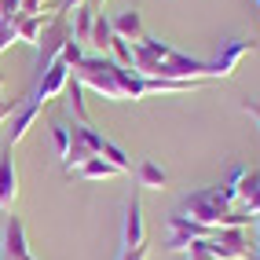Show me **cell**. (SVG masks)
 <instances>
[{
    "label": "cell",
    "instance_id": "6da1fadb",
    "mask_svg": "<svg viewBox=\"0 0 260 260\" xmlns=\"http://www.w3.org/2000/svg\"><path fill=\"white\" fill-rule=\"evenodd\" d=\"M235 202H238V190L231 183H220V187H202L194 194H187L176 213H183L190 223H198L205 231H216L223 223V216L235 209Z\"/></svg>",
    "mask_w": 260,
    "mask_h": 260
},
{
    "label": "cell",
    "instance_id": "7a4b0ae2",
    "mask_svg": "<svg viewBox=\"0 0 260 260\" xmlns=\"http://www.w3.org/2000/svg\"><path fill=\"white\" fill-rule=\"evenodd\" d=\"M74 77L103 99H114V103L125 99L121 88H117V81H114V59L110 55H84V62L74 70Z\"/></svg>",
    "mask_w": 260,
    "mask_h": 260
},
{
    "label": "cell",
    "instance_id": "3957f363",
    "mask_svg": "<svg viewBox=\"0 0 260 260\" xmlns=\"http://www.w3.org/2000/svg\"><path fill=\"white\" fill-rule=\"evenodd\" d=\"M66 41H74V33H70V15H62V11L48 15V26H44V33H41V41H37V70H41V74L62 55Z\"/></svg>",
    "mask_w": 260,
    "mask_h": 260
},
{
    "label": "cell",
    "instance_id": "277c9868",
    "mask_svg": "<svg viewBox=\"0 0 260 260\" xmlns=\"http://www.w3.org/2000/svg\"><path fill=\"white\" fill-rule=\"evenodd\" d=\"M103 143H107V136L95 132L92 125H74L70 128V150H66V158H62V169L66 172H77L84 161L99 158Z\"/></svg>",
    "mask_w": 260,
    "mask_h": 260
},
{
    "label": "cell",
    "instance_id": "5b68a950",
    "mask_svg": "<svg viewBox=\"0 0 260 260\" xmlns=\"http://www.w3.org/2000/svg\"><path fill=\"white\" fill-rule=\"evenodd\" d=\"M158 77H165V81H205L209 77V59H190V55L172 48L158 62Z\"/></svg>",
    "mask_w": 260,
    "mask_h": 260
},
{
    "label": "cell",
    "instance_id": "8992f818",
    "mask_svg": "<svg viewBox=\"0 0 260 260\" xmlns=\"http://www.w3.org/2000/svg\"><path fill=\"white\" fill-rule=\"evenodd\" d=\"M209 249L213 260H246L249 256V242L242 228H216L209 231Z\"/></svg>",
    "mask_w": 260,
    "mask_h": 260
},
{
    "label": "cell",
    "instance_id": "52a82bcc",
    "mask_svg": "<svg viewBox=\"0 0 260 260\" xmlns=\"http://www.w3.org/2000/svg\"><path fill=\"white\" fill-rule=\"evenodd\" d=\"M70 77H74V70H70V66H66L62 59H55V62H51L48 66V70L37 77V84H33V103H41V107H44V103L48 99H55V95H62L66 92V84H70Z\"/></svg>",
    "mask_w": 260,
    "mask_h": 260
},
{
    "label": "cell",
    "instance_id": "ba28073f",
    "mask_svg": "<svg viewBox=\"0 0 260 260\" xmlns=\"http://www.w3.org/2000/svg\"><path fill=\"white\" fill-rule=\"evenodd\" d=\"M256 48H260V41H223L220 51H216V59H209V77H231L235 66Z\"/></svg>",
    "mask_w": 260,
    "mask_h": 260
},
{
    "label": "cell",
    "instance_id": "9c48e42d",
    "mask_svg": "<svg viewBox=\"0 0 260 260\" xmlns=\"http://www.w3.org/2000/svg\"><path fill=\"white\" fill-rule=\"evenodd\" d=\"M165 228H169V238H165V249L169 253H183L194 238H205L209 231L205 228H198V223H190L183 213H169V220H165Z\"/></svg>",
    "mask_w": 260,
    "mask_h": 260
},
{
    "label": "cell",
    "instance_id": "30bf717a",
    "mask_svg": "<svg viewBox=\"0 0 260 260\" xmlns=\"http://www.w3.org/2000/svg\"><path fill=\"white\" fill-rule=\"evenodd\" d=\"M11 150L15 147L0 150V213H11L15 209V198H19V172H15Z\"/></svg>",
    "mask_w": 260,
    "mask_h": 260
},
{
    "label": "cell",
    "instance_id": "8fae6325",
    "mask_svg": "<svg viewBox=\"0 0 260 260\" xmlns=\"http://www.w3.org/2000/svg\"><path fill=\"white\" fill-rule=\"evenodd\" d=\"M0 249H4V260H22V256H29V238H26V223H22V216H8Z\"/></svg>",
    "mask_w": 260,
    "mask_h": 260
},
{
    "label": "cell",
    "instance_id": "7c38bea8",
    "mask_svg": "<svg viewBox=\"0 0 260 260\" xmlns=\"http://www.w3.org/2000/svg\"><path fill=\"white\" fill-rule=\"evenodd\" d=\"M147 235H143V205L140 198H128L125 205V231H121V249H132V246H143Z\"/></svg>",
    "mask_w": 260,
    "mask_h": 260
},
{
    "label": "cell",
    "instance_id": "4fadbf2b",
    "mask_svg": "<svg viewBox=\"0 0 260 260\" xmlns=\"http://www.w3.org/2000/svg\"><path fill=\"white\" fill-rule=\"evenodd\" d=\"M41 103H19V110H15V121H11V128H8V147H19L26 140V132L37 125V117H41Z\"/></svg>",
    "mask_w": 260,
    "mask_h": 260
},
{
    "label": "cell",
    "instance_id": "5bb4252c",
    "mask_svg": "<svg viewBox=\"0 0 260 260\" xmlns=\"http://www.w3.org/2000/svg\"><path fill=\"white\" fill-rule=\"evenodd\" d=\"M110 26H114V37L128 41V44H136V41H143V37H147V29H143V15L136 11V8L117 11L114 19H110Z\"/></svg>",
    "mask_w": 260,
    "mask_h": 260
},
{
    "label": "cell",
    "instance_id": "9a60e30c",
    "mask_svg": "<svg viewBox=\"0 0 260 260\" xmlns=\"http://www.w3.org/2000/svg\"><path fill=\"white\" fill-rule=\"evenodd\" d=\"M66 110H70L74 125H92L88 107H84V84L77 77H70V84H66Z\"/></svg>",
    "mask_w": 260,
    "mask_h": 260
},
{
    "label": "cell",
    "instance_id": "2e32d148",
    "mask_svg": "<svg viewBox=\"0 0 260 260\" xmlns=\"http://www.w3.org/2000/svg\"><path fill=\"white\" fill-rule=\"evenodd\" d=\"M228 183L238 190V202H249V198L256 194V190H260V172H249L246 165H235Z\"/></svg>",
    "mask_w": 260,
    "mask_h": 260
},
{
    "label": "cell",
    "instance_id": "e0dca14e",
    "mask_svg": "<svg viewBox=\"0 0 260 260\" xmlns=\"http://www.w3.org/2000/svg\"><path fill=\"white\" fill-rule=\"evenodd\" d=\"M136 180H140V187H143V190H161V187L169 183V172H165L158 161L143 158L140 165H136Z\"/></svg>",
    "mask_w": 260,
    "mask_h": 260
},
{
    "label": "cell",
    "instance_id": "ac0fdd59",
    "mask_svg": "<svg viewBox=\"0 0 260 260\" xmlns=\"http://www.w3.org/2000/svg\"><path fill=\"white\" fill-rule=\"evenodd\" d=\"M44 26H48V15H44V11H41V15H22V19L15 22V33H19V41H26V44L37 48Z\"/></svg>",
    "mask_w": 260,
    "mask_h": 260
},
{
    "label": "cell",
    "instance_id": "d6986e66",
    "mask_svg": "<svg viewBox=\"0 0 260 260\" xmlns=\"http://www.w3.org/2000/svg\"><path fill=\"white\" fill-rule=\"evenodd\" d=\"M92 22H95V8H88V4L74 8L70 33H74V41H77V44H88V37H92Z\"/></svg>",
    "mask_w": 260,
    "mask_h": 260
},
{
    "label": "cell",
    "instance_id": "ffe728a7",
    "mask_svg": "<svg viewBox=\"0 0 260 260\" xmlns=\"http://www.w3.org/2000/svg\"><path fill=\"white\" fill-rule=\"evenodd\" d=\"M110 37H114L110 19H107L103 11H95V22H92V37H88V44H95L99 55H107V51H110Z\"/></svg>",
    "mask_w": 260,
    "mask_h": 260
},
{
    "label": "cell",
    "instance_id": "44dd1931",
    "mask_svg": "<svg viewBox=\"0 0 260 260\" xmlns=\"http://www.w3.org/2000/svg\"><path fill=\"white\" fill-rule=\"evenodd\" d=\"M77 176H81V180H114V176H121V172H117L107 158H92V161H84V165L77 169Z\"/></svg>",
    "mask_w": 260,
    "mask_h": 260
},
{
    "label": "cell",
    "instance_id": "7402d4cb",
    "mask_svg": "<svg viewBox=\"0 0 260 260\" xmlns=\"http://www.w3.org/2000/svg\"><path fill=\"white\" fill-rule=\"evenodd\" d=\"M99 158H107L117 172H132V161H128V154L125 150H121L114 140H107V143H103V150H99Z\"/></svg>",
    "mask_w": 260,
    "mask_h": 260
},
{
    "label": "cell",
    "instance_id": "603a6c76",
    "mask_svg": "<svg viewBox=\"0 0 260 260\" xmlns=\"http://www.w3.org/2000/svg\"><path fill=\"white\" fill-rule=\"evenodd\" d=\"M107 55H110L117 66L132 70V44H128V41H121V37H110V51H107Z\"/></svg>",
    "mask_w": 260,
    "mask_h": 260
},
{
    "label": "cell",
    "instance_id": "cb8c5ba5",
    "mask_svg": "<svg viewBox=\"0 0 260 260\" xmlns=\"http://www.w3.org/2000/svg\"><path fill=\"white\" fill-rule=\"evenodd\" d=\"M183 260H213V249H209V235L190 242V246L183 249Z\"/></svg>",
    "mask_w": 260,
    "mask_h": 260
},
{
    "label": "cell",
    "instance_id": "d4e9b609",
    "mask_svg": "<svg viewBox=\"0 0 260 260\" xmlns=\"http://www.w3.org/2000/svg\"><path fill=\"white\" fill-rule=\"evenodd\" d=\"M66 66H70V70H77V66L84 62V48L77 44V41H66V48H62V55H59Z\"/></svg>",
    "mask_w": 260,
    "mask_h": 260
},
{
    "label": "cell",
    "instance_id": "484cf974",
    "mask_svg": "<svg viewBox=\"0 0 260 260\" xmlns=\"http://www.w3.org/2000/svg\"><path fill=\"white\" fill-rule=\"evenodd\" d=\"M51 143H55L59 158H66V150H70V128L66 125H51Z\"/></svg>",
    "mask_w": 260,
    "mask_h": 260
},
{
    "label": "cell",
    "instance_id": "4316f807",
    "mask_svg": "<svg viewBox=\"0 0 260 260\" xmlns=\"http://www.w3.org/2000/svg\"><path fill=\"white\" fill-rule=\"evenodd\" d=\"M15 41H19V33H15V22H4V19H0V55H4V51H8Z\"/></svg>",
    "mask_w": 260,
    "mask_h": 260
},
{
    "label": "cell",
    "instance_id": "83f0119b",
    "mask_svg": "<svg viewBox=\"0 0 260 260\" xmlns=\"http://www.w3.org/2000/svg\"><path fill=\"white\" fill-rule=\"evenodd\" d=\"M0 19H4V22H19L22 19L19 0H0Z\"/></svg>",
    "mask_w": 260,
    "mask_h": 260
},
{
    "label": "cell",
    "instance_id": "f1b7e54d",
    "mask_svg": "<svg viewBox=\"0 0 260 260\" xmlns=\"http://www.w3.org/2000/svg\"><path fill=\"white\" fill-rule=\"evenodd\" d=\"M117 260H150V249H147V242L143 246H132V249H121Z\"/></svg>",
    "mask_w": 260,
    "mask_h": 260
},
{
    "label": "cell",
    "instance_id": "f546056e",
    "mask_svg": "<svg viewBox=\"0 0 260 260\" xmlns=\"http://www.w3.org/2000/svg\"><path fill=\"white\" fill-rule=\"evenodd\" d=\"M15 110H19V99H4V95H0V125H4Z\"/></svg>",
    "mask_w": 260,
    "mask_h": 260
},
{
    "label": "cell",
    "instance_id": "4dcf8cb0",
    "mask_svg": "<svg viewBox=\"0 0 260 260\" xmlns=\"http://www.w3.org/2000/svg\"><path fill=\"white\" fill-rule=\"evenodd\" d=\"M242 110H246V114L253 117V125L260 128V103H256V99H242Z\"/></svg>",
    "mask_w": 260,
    "mask_h": 260
},
{
    "label": "cell",
    "instance_id": "1f68e13d",
    "mask_svg": "<svg viewBox=\"0 0 260 260\" xmlns=\"http://www.w3.org/2000/svg\"><path fill=\"white\" fill-rule=\"evenodd\" d=\"M19 8H22V15H41L44 0H19Z\"/></svg>",
    "mask_w": 260,
    "mask_h": 260
},
{
    "label": "cell",
    "instance_id": "d6a6232c",
    "mask_svg": "<svg viewBox=\"0 0 260 260\" xmlns=\"http://www.w3.org/2000/svg\"><path fill=\"white\" fill-rule=\"evenodd\" d=\"M242 205H246V213H249V216H256V213H260V190H256L249 202H242Z\"/></svg>",
    "mask_w": 260,
    "mask_h": 260
},
{
    "label": "cell",
    "instance_id": "836d02e7",
    "mask_svg": "<svg viewBox=\"0 0 260 260\" xmlns=\"http://www.w3.org/2000/svg\"><path fill=\"white\" fill-rule=\"evenodd\" d=\"M81 4H88V0H62V4L55 8V11H62V15H70L74 8H81Z\"/></svg>",
    "mask_w": 260,
    "mask_h": 260
},
{
    "label": "cell",
    "instance_id": "e575fe53",
    "mask_svg": "<svg viewBox=\"0 0 260 260\" xmlns=\"http://www.w3.org/2000/svg\"><path fill=\"white\" fill-rule=\"evenodd\" d=\"M246 260H260V242H256V246H249V256Z\"/></svg>",
    "mask_w": 260,
    "mask_h": 260
},
{
    "label": "cell",
    "instance_id": "d590c367",
    "mask_svg": "<svg viewBox=\"0 0 260 260\" xmlns=\"http://www.w3.org/2000/svg\"><path fill=\"white\" fill-rule=\"evenodd\" d=\"M103 4H107V0H88V8H103Z\"/></svg>",
    "mask_w": 260,
    "mask_h": 260
},
{
    "label": "cell",
    "instance_id": "8d00e7d4",
    "mask_svg": "<svg viewBox=\"0 0 260 260\" xmlns=\"http://www.w3.org/2000/svg\"><path fill=\"white\" fill-rule=\"evenodd\" d=\"M253 220H256V231H260V213H256V216H253Z\"/></svg>",
    "mask_w": 260,
    "mask_h": 260
},
{
    "label": "cell",
    "instance_id": "74e56055",
    "mask_svg": "<svg viewBox=\"0 0 260 260\" xmlns=\"http://www.w3.org/2000/svg\"><path fill=\"white\" fill-rule=\"evenodd\" d=\"M0 88H4V74H0Z\"/></svg>",
    "mask_w": 260,
    "mask_h": 260
},
{
    "label": "cell",
    "instance_id": "f35d334b",
    "mask_svg": "<svg viewBox=\"0 0 260 260\" xmlns=\"http://www.w3.org/2000/svg\"><path fill=\"white\" fill-rule=\"evenodd\" d=\"M22 260H33V256H22Z\"/></svg>",
    "mask_w": 260,
    "mask_h": 260
}]
</instances>
